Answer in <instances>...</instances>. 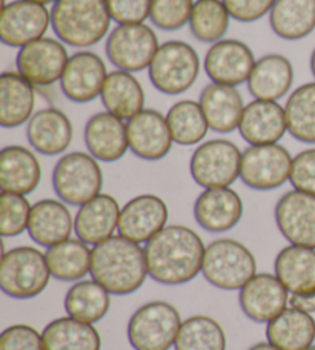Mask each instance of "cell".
<instances>
[{"label": "cell", "instance_id": "1", "mask_svg": "<svg viewBox=\"0 0 315 350\" xmlns=\"http://www.w3.org/2000/svg\"><path fill=\"white\" fill-rule=\"evenodd\" d=\"M144 247L149 278L163 286H181L201 273L205 243L194 229L168 224Z\"/></svg>", "mask_w": 315, "mask_h": 350}, {"label": "cell", "instance_id": "2", "mask_svg": "<svg viewBox=\"0 0 315 350\" xmlns=\"http://www.w3.org/2000/svg\"><path fill=\"white\" fill-rule=\"evenodd\" d=\"M91 278L111 295H131L149 277L144 247L121 234L92 246Z\"/></svg>", "mask_w": 315, "mask_h": 350}, {"label": "cell", "instance_id": "3", "mask_svg": "<svg viewBox=\"0 0 315 350\" xmlns=\"http://www.w3.org/2000/svg\"><path fill=\"white\" fill-rule=\"evenodd\" d=\"M105 0H58L51 8V28L66 46L88 49L111 33Z\"/></svg>", "mask_w": 315, "mask_h": 350}, {"label": "cell", "instance_id": "4", "mask_svg": "<svg viewBox=\"0 0 315 350\" xmlns=\"http://www.w3.org/2000/svg\"><path fill=\"white\" fill-rule=\"evenodd\" d=\"M53 275L47 255L34 246H17L3 252L0 289L12 299H31L47 289Z\"/></svg>", "mask_w": 315, "mask_h": 350}, {"label": "cell", "instance_id": "5", "mask_svg": "<svg viewBox=\"0 0 315 350\" xmlns=\"http://www.w3.org/2000/svg\"><path fill=\"white\" fill-rule=\"evenodd\" d=\"M257 273L251 249L234 239H218L205 249L201 275L220 291H240Z\"/></svg>", "mask_w": 315, "mask_h": 350}, {"label": "cell", "instance_id": "6", "mask_svg": "<svg viewBox=\"0 0 315 350\" xmlns=\"http://www.w3.org/2000/svg\"><path fill=\"white\" fill-rule=\"evenodd\" d=\"M201 60L184 40H168L157 49L148 68L149 82L165 96H180L197 82Z\"/></svg>", "mask_w": 315, "mask_h": 350}, {"label": "cell", "instance_id": "7", "mask_svg": "<svg viewBox=\"0 0 315 350\" xmlns=\"http://www.w3.org/2000/svg\"><path fill=\"white\" fill-rule=\"evenodd\" d=\"M53 189L68 206L80 208L102 193L103 172L90 152L74 151L62 155L53 170Z\"/></svg>", "mask_w": 315, "mask_h": 350}, {"label": "cell", "instance_id": "8", "mask_svg": "<svg viewBox=\"0 0 315 350\" xmlns=\"http://www.w3.org/2000/svg\"><path fill=\"white\" fill-rule=\"evenodd\" d=\"M181 320L179 309L162 299L138 308L128 321V341L134 350H169L177 340Z\"/></svg>", "mask_w": 315, "mask_h": 350}, {"label": "cell", "instance_id": "9", "mask_svg": "<svg viewBox=\"0 0 315 350\" xmlns=\"http://www.w3.org/2000/svg\"><path fill=\"white\" fill-rule=\"evenodd\" d=\"M242 151L234 142L212 139L200 143L189 160L192 180L203 189L231 187L240 178Z\"/></svg>", "mask_w": 315, "mask_h": 350}, {"label": "cell", "instance_id": "10", "mask_svg": "<svg viewBox=\"0 0 315 350\" xmlns=\"http://www.w3.org/2000/svg\"><path fill=\"white\" fill-rule=\"evenodd\" d=\"M159 46V37L149 25L128 23L111 29L105 53L116 70L134 74L148 70Z\"/></svg>", "mask_w": 315, "mask_h": 350}, {"label": "cell", "instance_id": "11", "mask_svg": "<svg viewBox=\"0 0 315 350\" xmlns=\"http://www.w3.org/2000/svg\"><path fill=\"white\" fill-rule=\"evenodd\" d=\"M292 159L280 143L249 146L242 154L240 180L254 191L279 189L291 177Z\"/></svg>", "mask_w": 315, "mask_h": 350}, {"label": "cell", "instance_id": "12", "mask_svg": "<svg viewBox=\"0 0 315 350\" xmlns=\"http://www.w3.org/2000/svg\"><path fill=\"white\" fill-rule=\"evenodd\" d=\"M69 60L66 45L58 37H42L18 49L17 72L36 88H49L60 82Z\"/></svg>", "mask_w": 315, "mask_h": 350}, {"label": "cell", "instance_id": "13", "mask_svg": "<svg viewBox=\"0 0 315 350\" xmlns=\"http://www.w3.org/2000/svg\"><path fill=\"white\" fill-rule=\"evenodd\" d=\"M51 27V10L33 0H12L2 6L0 40L10 48H23L45 37Z\"/></svg>", "mask_w": 315, "mask_h": 350}, {"label": "cell", "instance_id": "14", "mask_svg": "<svg viewBox=\"0 0 315 350\" xmlns=\"http://www.w3.org/2000/svg\"><path fill=\"white\" fill-rule=\"evenodd\" d=\"M255 62V55L247 43L237 39H223L212 43L206 51L203 70L211 83L238 88L248 83Z\"/></svg>", "mask_w": 315, "mask_h": 350}, {"label": "cell", "instance_id": "15", "mask_svg": "<svg viewBox=\"0 0 315 350\" xmlns=\"http://www.w3.org/2000/svg\"><path fill=\"white\" fill-rule=\"evenodd\" d=\"M105 60L90 49L69 55L65 71L60 79V91L69 102L90 103L102 94L108 77Z\"/></svg>", "mask_w": 315, "mask_h": 350}, {"label": "cell", "instance_id": "16", "mask_svg": "<svg viewBox=\"0 0 315 350\" xmlns=\"http://www.w3.org/2000/svg\"><path fill=\"white\" fill-rule=\"evenodd\" d=\"M275 224L289 245L315 249V196L288 191L274 208Z\"/></svg>", "mask_w": 315, "mask_h": 350}, {"label": "cell", "instance_id": "17", "mask_svg": "<svg viewBox=\"0 0 315 350\" xmlns=\"http://www.w3.org/2000/svg\"><path fill=\"white\" fill-rule=\"evenodd\" d=\"M168 218L169 209L165 200L155 193H140L123 204L117 234L138 245H147L168 226Z\"/></svg>", "mask_w": 315, "mask_h": 350}, {"label": "cell", "instance_id": "18", "mask_svg": "<svg viewBox=\"0 0 315 350\" xmlns=\"http://www.w3.org/2000/svg\"><path fill=\"white\" fill-rule=\"evenodd\" d=\"M291 293L283 286L275 273L258 272L240 291L238 303L243 314L249 320L260 324H268L283 310L289 308Z\"/></svg>", "mask_w": 315, "mask_h": 350}, {"label": "cell", "instance_id": "19", "mask_svg": "<svg viewBox=\"0 0 315 350\" xmlns=\"http://www.w3.org/2000/svg\"><path fill=\"white\" fill-rule=\"evenodd\" d=\"M129 151L137 159L159 161L171 152L174 140L168 126L166 116L160 111L144 108L126 122Z\"/></svg>", "mask_w": 315, "mask_h": 350}, {"label": "cell", "instance_id": "20", "mask_svg": "<svg viewBox=\"0 0 315 350\" xmlns=\"http://www.w3.org/2000/svg\"><path fill=\"white\" fill-rule=\"evenodd\" d=\"M243 200L232 187H211L195 198L194 218L199 226L211 234L234 229L243 217Z\"/></svg>", "mask_w": 315, "mask_h": 350}, {"label": "cell", "instance_id": "21", "mask_svg": "<svg viewBox=\"0 0 315 350\" xmlns=\"http://www.w3.org/2000/svg\"><path fill=\"white\" fill-rule=\"evenodd\" d=\"M238 133L249 146L274 145L288 134L285 106L269 100H252L244 106Z\"/></svg>", "mask_w": 315, "mask_h": 350}, {"label": "cell", "instance_id": "22", "mask_svg": "<svg viewBox=\"0 0 315 350\" xmlns=\"http://www.w3.org/2000/svg\"><path fill=\"white\" fill-rule=\"evenodd\" d=\"M122 206L111 193H99L81 204L74 217V234L91 247L99 245L118 230Z\"/></svg>", "mask_w": 315, "mask_h": 350}, {"label": "cell", "instance_id": "23", "mask_svg": "<svg viewBox=\"0 0 315 350\" xmlns=\"http://www.w3.org/2000/svg\"><path fill=\"white\" fill-rule=\"evenodd\" d=\"M27 139L37 154L62 155L73 143V123L65 112L54 106L39 109L27 123Z\"/></svg>", "mask_w": 315, "mask_h": 350}, {"label": "cell", "instance_id": "24", "mask_svg": "<svg viewBox=\"0 0 315 350\" xmlns=\"http://www.w3.org/2000/svg\"><path fill=\"white\" fill-rule=\"evenodd\" d=\"M88 152L103 163H114L129 151L126 122L102 111L90 117L84 133Z\"/></svg>", "mask_w": 315, "mask_h": 350}, {"label": "cell", "instance_id": "25", "mask_svg": "<svg viewBox=\"0 0 315 350\" xmlns=\"http://www.w3.org/2000/svg\"><path fill=\"white\" fill-rule=\"evenodd\" d=\"M27 232L36 245L47 249L71 239L74 218L68 204L59 198L39 200L31 208Z\"/></svg>", "mask_w": 315, "mask_h": 350}, {"label": "cell", "instance_id": "26", "mask_svg": "<svg viewBox=\"0 0 315 350\" xmlns=\"http://www.w3.org/2000/svg\"><path fill=\"white\" fill-rule=\"evenodd\" d=\"M42 166L34 149L21 145L5 146L0 151V189L29 196L40 185Z\"/></svg>", "mask_w": 315, "mask_h": 350}, {"label": "cell", "instance_id": "27", "mask_svg": "<svg viewBox=\"0 0 315 350\" xmlns=\"http://www.w3.org/2000/svg\"><path fill=\"white\" fill-rule=\"evenodd\" d=\"M199 103L210 129L217 134H229L238 129L247 106L236 86L220 83L206 85L200 92Z\"/></svg>", "mask_w": 315, "mask_h": 350}, {"label": "cell", "instance_id": "28", "mask_svg": "<svg viewBox=\"0 0 315 350\" xmlns=\"http://www.w3.org/2000/svg\"><path fill=\"white\" fill-rule=\"evenodd\" d=\"M248 91L255 100L279 102L294 85V66L281 54H266L255 62L248 80Z\"/></svg>", "mask_w": 315, "mask_h": 350}, {"label": "cell", "instance_id": "29", "mask_svg": "<svg viewBox=\"0 0 315 350\" xmlns=\"http://www.w3.org/2000/svg\"><path fill=\"white\" fill-rule=\"evenodd\" d=\"M36 90L17 71L0 76V126L16 129L28 123L36 112Z\"/></svg>", "mask_w": 315, "mask_h": 350}, {"label": "cell", "instance_id": "30", "mask_svg": "<svg viewBox=\"0 0 315 350\" xmlns=\"http://www.w3.org/2000/svg\"><path fill=\"white\" fill-rule=\"evenodd\" d=\"M274 273L291 295L315 293V249L289 245L277 254Z\"/></svg>", "mask_w": 315, "mask_h": 350}, {"label": "cell", "instance_id": "31", "mask_svg": "<svg viewBox=\"0 0 315 350\" xmlns=\"http://www.w3.org/2000/svg\"><path fill=\"white\" fill-rule=\"evenodd\" d=\"M100 100L105 111L128 122L144 109V90L136 74L114 70L106 77Z\"/></svg>", "mask_w": 315, "mask_h": 350}, {"label": "cell", "instance_id": "32", "mask_svg": "<svg viewBox=\"0 0 315 350\" xmlns=\"http://www.w3.org/2000/svg\"><path fill=\"white\" fill-rule=\"evenodd\" d=\"M266 340L280 350H305L315 341V320L289 306L266 324Z\"/></svg>", "mask_w": 315, "mask_h": 350}, {"label": "cell", "instance_id": "33", "mask_svg": "<svg viewBox=\"0 0 315 350\" xmlns=\"http://www.w3.org/2000/svg\"><path fill=\"white\" fill-rule=\"evenodd\" d=\"M45 350H100L102 336L94 324L60 317L48 323L42 330Z\"/></svg>", "mask_w": 315, "mask_h": 350}, {"label": "cell", "instance_id": "34", "mask_svg": "<svg viewBox=\"0 0 315 350\" xmlns=\"http://www.w3.org/2000/svg\"><path fill=\"white\" fill-rule=\"evenodd\" d=\"M273 33L283 40H301L315 29V0H277L269 12Z\"/></svg>", "mask_w": 315, "mask_h": 350}, {"label": "cell", "instance_id": "35", "mask_svg": "<svg viewBox=\"0 0 315 350\" xmlns=\"http://www.w3.org/2000/svg\"><path fill=\"white\" fill-rule=\"evenodd\" d=\"M47 261L53 278L65 283H77L91 273L92 247L77 237L47 249Z\"/></svg>", "mask_w": 315, "mask_h": 350}, {"label": "cell", "instance_id": "36", "mask_svg": "<svg viewBox=\"0 0 315 350\" xmlns=\"http://www.w3.org/2000/svg\"><path fill=\"white\" fill-rule=\"evenodd\" d=\"M63 306L66 315L96 324L102 321L111 309V293L96 280H80L68 289Z\"/></svg>", "mask_w": 315, "mask_h": 350}, {"label": "cell", "instance_id": "37", "mask_svg": "<svg viewBox=\"0 0 315 350\" xmlns=\"http://www.w3.org/2000/svg\"><path fill=\"white\" fill-rule=\"evenodd\" d=\"M166 122L174 143L180 146L200 145L211 131L200 103L191 98L174 103L166 112Z\"/></svg>", "mask_w": 315, "mask_h": 350}, {"label": "cell", "instance_id": "38", "mask_svg": "<svg viewBox=\"0 0 315 350\" xmlns=\"http://www.w3.org/2000/svg\"><path fill=\"white\" fill-rule=\"evenodd\" d=\"M288 134L305 145H315V82L300 85L285 103Z\"/></svg>", "mask_w": 315, "mask_h": 350}, {"label": "cell", "instance_id": "39", "mask_svg": "<svg viewBox=\"0 0 315 350\" xmlns=\"http://www.w3.org/2000/svg\"><path fill=\"white\" fill-rule=\"evenodd\" d=\"M231 14L223 0H195L189 29L201 43H217L229 29Z\"/></svg>", "mask_w": 315, "mask_h": 350}, {"label": "cell", "instance_id": "40", "mask_svg": "<svg viewBox=\"0 0 315 350\" xmlns=\"http://www.w3.org/2000/svg\"><path fill=\"white\" fill-rule=\"evenodd\" d=\"M175 350H226V334L217 320L192 315L181 323Z\"/></svg>", "mask_w": 315, "mask_h": 350}, {"label": "cell", "instance_id": "41", "mask_svg": "<svg viewBox=\"0 0 315 350\" xmlns=\"http://www.w3.org/2000/svg\"><path fill=\"white\" fill-rule=\"evenodd\" d=\"M33 204L27 196L12 192L0 193V235L3 239H14L28 230Z\"/></svg>", "mask_w": 315, "mask_h": 350}, {"label": "cell", "instance_id": "42", "mask_svg": "<svg viewBox=\"0 0 315 350\" xmlns=\"http://www.w3.org/2000/svg\"><path fill=\"white\" fill-rule=\"evenodd\" d=\"M195 0H153L149 21L166 33L179 31L189 25Z\"/></svg>", "mask_w": 315, "mask_h": 350}, {"label": "cell", "instance_id": "43", "mask_svg": "<svg viewBox=\"0 0 315 350\" xmlns=\"http://www.w3.org/2000/svg\"><path fill=\"white\" fill-rule=\"evenodd\" d=\"M0 350H45L42 332L29 324H12L0 335Z\"/></svg>", "mask_w": 315, "mask_h": 350}, {"label": "cell", "instance_id": "44", "mask_svg": "<svg viewBox=\"0 0 315 350\" xmlns=\"http://www.w3.org/2000/svg\"><path fill=\"white\" fill-rule=\"evenodd\" d=\"M112 22L117 25L144 23L151 14L153 0H105Z\"/></svg>", "mask_w": 315, "mask_h": 350}, {"label": "cell", "instance_id": "45", "mask_svg": "<svg viewBox=\"0 0 315 350\" xmlns=\"http://www.w3.org/2000/svg\"><path fill=\"white\" fill-rule=\"evenodd\" d=\"M289 183L294 189L315 196V148H307L292 159Z\"/></svg>", "mask_w": 315, "mask_h": 350}, {"label": "cell", "instance_id": "46", "mask_svg": "<svg viewBox=\"0 0 315 350\" xmlns=\"http://www.w3.org/2000/svg\"><path fill=\"white\" fill-rule=\"evenodd\" d=\"M277 0H223L236 22L252 23L269 14Z\"/></svg>", "mask_w": 315, "mask_h": 350}, {"label": "cell", "instance_id": "47", "mask_svg": "<svg viewBox=\"0 0 315 350\" xmlns=\"http://www.w3.org/2000/svg\"><path fill=\"white\" fill-rule=\"evenodd\" d=\"M289 306L312 315L315 314V293L314 295H291L289 297Z\"/></svg>", "mask_w": 315, "mask_h": 350}, {"label": "cell", "instance_id": "48", "mask_svg": "<svg viewBox=\"0 0 315 350\" xmlns=\"http://www.w3.org/2000/svg\"><path fill=\"white\" fill-rule=\"evenodd\" d=\"M248 350H280V349H277L274 345H270L269 341H260L257 342V345L251 346Z\"/></svg>", "mask_w": 315, "mask_h": 350}, {"label": "cell", "instance_id": "49", "mask_svg": "<svg viewBox=\"0 0 315 350\" xmlns=\"http://www.w3.org/2000/svg\"><path fill=\"white\" fill-rule=\"evenodd\" d=\"M310 66H311V72H312V76H314V80H315V48H314V51H312V54H311Z\"/></svg>", "mask_w": 315, "mask_h": 350}, {"label": "cell", "instance_id": "50", "mask_svg": "<svg viewBox=\"0 0 315 350\" xmlns=\"http://www.w3.org/2000/svg\"><path fill=\"white\" fill-rule=\"evenodd\" d=\"M33 2H37V3H42V5H54L58 0H33Z\"/></svg>", "mask_w": 315, "mask_h": 350}, {"label": "cell", "instance_id": "51", "mask_svg": "<svg viewBox=\"0 0 315 350\" xmlns=\"http://www.w3.org/2000/svg\"><path fill=\"white\" fill-rule=\"evenodd\" d=\"M305 350H315V346H314V345H312V346H311V347H307V349H305Z\"/></svg>", "mask_w": 315, "mask_h": 350}]
</instances>
